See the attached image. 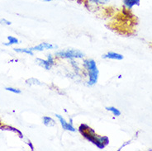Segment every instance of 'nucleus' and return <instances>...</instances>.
Segmentation results:
<instances>
[{
    "instance_id": "obj_1",
    "label": "nucleus",
    "mask_w": 152,
    "mask_h": 151,
    "mask_svg": "<svg viewBox=\"0 0 152 151\" xmlns=\"http://www.w3.org/2000/svg\"><path fill=\"white\" fill-rule=\"evenodd\" d=\"M79 131L88 141L95 144L100 150L104 149L105 146H107L109 143V139L107 136H101L97 135L94 130L89 127L88 125H81L79 128Z\"/></svg>"
},
{
    "instance_id": "obj_2",
    "label": "nucleus",
    "mask_w": 152,
    "mask_h": 151,
    "mask_svg": "<svg viewBox=\"0 0 152 151\" xmlns=\"http://www.w3.org/2000/svg\"><path fill=\"white\" fill-rule=\"evenodd\" d=\"M84 67L86 69L88 76V85L94 86L98 83L99 75V70L96 62L92 59H87L84 61Z\"/></svg>"
},
{
    "instance_id": "obj_3",
    "label": "nucleus",
    "mask_w": 152,
    "mask_h": 151,
    "mask_svg": "<svg viewBox=\"0 0 152 151\" xmlns=\"http://www.w3.org/2000/svg\"><path fill=\"white\" fill-rule=\"evenodd\" d=\"M56 55L62 59H82L84 57V54L79 50H61L56 53Z\"/></svg>"
},
{
    "instance_id": "obj_4",
    "label": "nucleus",
    "mask_w": 152,
    "mask_h": 151,
    "mask_svg": "<svg viewBox=\"0 0 152 151\" xmlns=\"http://www.w3.org/2000/svg\"><path fill=\"white\" fill-rule=\"evenodd\" d=\"M36 61L37 62V64L42 66L43 68L46 69V70H50L51 67L54 65V58L51 55H47V59L46 60H42V59H37Z\"/></svg>"
},
{
    "instance_id": "obj_5",
    "label": "nucleus",
    "mask_w": 152,
    "mask_h": 151,
    "mask_svg": "<svg viewBox=\"0 0 152 151\" xmlns=\"http://www.w3.org/2000/svg\"><path fill=\"white\" fill-rule=\"evenodd\" d=\"M56 117L58 118V120L60 121L63 130L68 131H70V132H75L76 129L74 127L72 122H70V123L67 122V121H65V118L62 117L61 115H60V114H56Z\"/></svg>"
},
{
    "instance_id": "obj_6",
    "label": "nucleus",
    "mask_w": 152,
    "mask_h": 151,
    "mask_svg": "<svg viewBox=\"0 0 152 151\" xmlns=\"http://www.w3.org/2000/svg\"><path fill=\"white\" fill-rule=\"evenodd\" d=\"M57 48V45H53L51 43H46V42H42L39 45H36L34 47L30 48L32 51H43L45 50H53Z\"/></svg>"
},
{
    "instance_id": "obj_7",
    "label": "nucleus",
    "mask_w": 152,
    "mask_h": 151,
    "mask_svg": "<svg viewBox=\"0 0 152 151\" xmlns=\"http://www.w3.org/2000/svg\"><path fill=\"white\" fill-rule=\"evenodd\" d=\"M103 59H108V60H113V61H122L124 57L121 54L110 51V52H107L105 55H103Z\"/></svg>"
},
{
    "instance_id": "obj_8",
    "label": "nucleus",
    "mask_w": 152,
    "mask_h": 151,
    "mask_svg": "<svg viewBox=\"0 0 152 151\" xmlns=\"http://www.w3.org/2000/svg\"><path fill=\"white\" fill-rule=\"evenodd\" d=\"M140 3H141V0H122L123 7L127 10H131L134 7L138 6Z\"/></svg>"
},
{
    "instance_id": "obj_9",
    "label": "nucleus",
    "mask_w": 152,
    "mask_h": 151,
    "mask_svg": "<svg viewBox=\"0 0 152 151\" xmlns=\"http://www.w3.org/2000/svg\"><path fill=\"white\" fill-rule=\"evenodd\" d=\"M112 0H87V3L94 6H106L110 4Z\"/></svg>"
},
{
    "instance_id": "obj_10",
    "label": "nucleus",
    "mask_w": 152,
    "mask_h": 151,
    "mask_svg": "<svg viewBox=\"0 0 152 151\" xmlns=\"http://www.w3.org/2000/svg\"><path fill=\"white\" fill-rule=\"evenodd\" d=\"M42 121H43V124L45 125L47 127H53L56 125V122L54 120L53 118L50 117H43L42 118Z\"/></svg>"
},
{
    "instance_id": "obj_11",
    "label": "nucleus",
    "mask_w": 152,
    "mask_h": 151,
    "mask_svg": "<svg viewBox=\"0 0 152 151\" xmlns=\"http://www.w3.org/2000/svg\"><path fill=\"white\" fill-rule=\"evenodd\" d=\"M106 110L112 112V114L113 115L114 117H120L121 114H122L121 111L118 109L117 107H106Z\"/></svg>"
},
{
    "instance_id": "obj_12",
    "label": "nucleus",
    "mask_w": 152,
    "mask_h": 151,
    "mask_svg": "<svg viewBox=\"0 0 152 151\" xmlns=\"http://www.w3.org/2000/svg\"><path fill=\"white\" fill-rule=\"evenodd\" d=\"M14 51L16 52H18V53H26L27 55H34L33 51L30 49V48H14Z\"/></svg>"
},
{
    "instance_id": "obj_13",
    "label": "nucleus",
    "mask_w": 152,
    "mask_h": 151,
    "mask_svg": "<svg viewBox=\"0 0 152 151\" xmlns=\"http://www.w3.org/2000/svg\"><path fill=\"white\" fill-rule=\"evenodd\" d=\"M8 43H4V45H6V46H9V45H14V44H18L19 41L14 36H8Z\"/></svg>"
},
{
    "instance_id": "obj_14",
    "label": "nucleus",
    "mask_w": 152,
    "mask_h": 151,
    "mask_svg": "<svg viewBox=\"0 0 152 151\" xmlns=\"http://www.w3.org/2000/svg\"><path fill=\"white\" fill-rule=\"evenodd\" d=\"M26 82H27V84H29V85H42V83L41 82L39 81V80H36L34 78H31L30 80H26Z\"/></svg>"
},
{
    "instance_id": "obj_15",
    "label": "nucleus",
    "mask_w": 152,
    "mask_h": 151,
    "mask_svg": "<svg viewBox=\"0 0 152 151\" xmlns=\"http://www.w3.org/2000/svg\"><path fill=\"white\" fill-rule=\"evenodd\" d=\"M5 89L7 91H9V92H12V93H16V94H19V93H22L20 89H18V88H15L7 87Z\"/></svg>"
},
{
    "instance_id": "obj_16",
    "label": "nucleus",
    "mask_w": 152,
    "mask_h": 151,
    "mask_svg": "<svg viewBox=\"0 0 152 151\" xmlns=\"http://www.w3.org/2000/svg\"><path fill=\"white\" fill-rule=\"evenodd\" d=\"M0 24H1V25H4V26H10L12 23L11 22H9L7 19L2 18L0 19Z\"/></svg>"
},
{
    "instance_id": "obj_17",
    "label": "nucleus",
    "mask_w": 152,
    "mask_h": 151,
    "mask_svg": "<svg viewBox=\"0 0 152 151\" xmlns=\"http://www.w3.org/2000/svg\"><path fill=\"white\" fill-rule=\"evenodd\" d=\"M39 1L46 2V3H50V2H53V1H55V0H39Z\"/></svg>"
}]
</instances>
